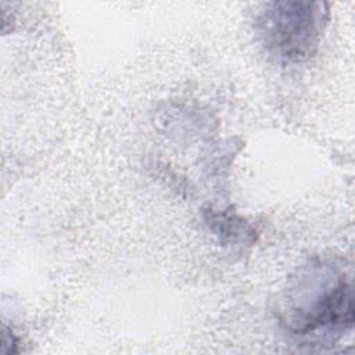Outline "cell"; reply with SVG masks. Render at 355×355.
I'll list each match as a JSON object with an SVG mask.
<instances>
[{
  "label": "cell",
  "mask_w": 355,
  "mask_h": 355,
  "mask_svg": "<svg viewBox=\"0 0 355 355\" xmlns=\"http://www.w3.org/2000/svg\"><path fill=\"white\" fill-rule=\"evenodd\" d=\"M322 6L302 1L270 3L259 19V33L266 47L288 61L309 57L318 46L324 22Z\"/></svg>",
  "instance_id": "obj_1"
},
{
  "label": "cell",
  "mask_w": 355,
  "mask_h": 355,
  "mask_svg": "<svg viewBox=\"0 0 355 355\" xmlns=\"http://www.w3.org/2000/svg\"><path fill=\"white\" fill-rule=\"evenodd\" d=\"M354 324L351 286L341 277L293 319V331L300 336L334 334Z\"/></svg>",
  "instance_id": "obj_2"
}]
</instances>
